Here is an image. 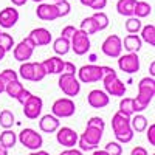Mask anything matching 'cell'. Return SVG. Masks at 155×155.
Returning <instances> with one entry per match:
<instances>
[{"mask_svg": "<svg viewBox=\"0 0 155 155\" xmlns=\"http://www.w3.org/2000/svg\"><path fill=\"white\" fill-rule=\"evenodd\" d=\"M155 96V79L152 76H146L138 82V95L134 98L135 101V112L140 113L149 107Z\"/></svg>", "mask_w": 155, "mask_h": 155, "instance_id": "1", "label": "cell"}, {"mask_svg": "<svg viewBox=\"0 0 155 155\" xmlns=\"http://www.w3.org/2000/svg\"><path fill=\"white\" fill-rule=\"evenodd\" d=\"M112 129L116 141L121 144H127L134 140L135 132L130 127V116H126L121 112H116L112 116Z\"/></svg>", "mask_w": 155, "mask_h": 155, "instance_id": "2", "label": "cell"}, {"mask_svg": "<svg viewBox=\"0 0 155 155\" xmlns=\"http://www.w3.org/2000/svg\"><path fill=\"white\" fill-rule=\"evenodd\" d=\"M102 129H98V127H92V126H87L84 134H81L78 137V146H79L81 150H95L101 140H102Z\"/></svg>", "mask_w": 155, "mask_h": 155, "instance_id": "3", "label": "cell"}, {"mask_svg": "<svg viewBox=\"0 0 155 155\" xmlns=\"http://www.w3.org/2000/svg\"><path fill=\"white\" fill-rule=\"evenodd\" d=\"M102 84H104V92L109 95V96H118V98H123L127 92L126 88V84L118 78L115 70H112L110 73L102 76Z\"/></svg>", "mask_w": 155, "mask_h": 155, "instance_id": "4", "label": "cell"}, {"mask_svg": "<svg viewBox=\"0 0 155 155\" xmlns=\"http://www.w3.org/2000/svg\"><path fill=\"white\" fill-rule=\"evenodd\" d=\"M58 84H59V88L62 90V93L65 96H68V98H74L81 92V82H79L76 74L61 73Z\"/></svg>", "mask_w": 155, "mask_h": 155, "instance_id": "5", "label": "cell"}, {"mask_svg": "<svg viewBox=\"0 0 155 155\" xmlns=\"http://www.w3.org/2000/svg\"><path fill=\"white\" fill-rule=\"evenodd\" d=\"M76 73H78V79H79V82H84V84L99 82L102 79V76H104L102 65H95V64L82 65L79 70H76Z\"/></svg>", "mask_w": 155, "mask_h": 155, "instance_id": "6", "label": "cell"}, {"mask_svg": "<svg viewBox=\"0 0 155 155\" xmlns=\"http://www.w3.org/2000/svg\"><path fill=\"white\" fill-rule=\"evenodd\" d=\"M17 140L20 141V144L23 147H27L30 150H37L44 146V138L41 134H37L34 129H30V127H25L23 130L19 134Z\"/></svg>", "mask_w": 155, "mask_h": 155, "instance_id": "7", "label": "cell"}, {"mask_svg": "<svg viewBox=\"0 0 155 155\" xmlns=\"http://www.w3.org/2000/svg\"><path fill=\"white\" fill-rule=\"evenodd\" d=\"M92 42H90V36L85 34L81 30H74L73 36L70 37V48L74 51V54L78 56H84L90 51Z\"/></svg>", "mask_w": 155, "mask_h": 155, "instance_id": "8", "label": "cell"}, {"mask_svg": "<svg viewBox=\"0 0 155 155\" xmlns=\"http://www.w3.org/2000/svg\"><path fill=\"white\" fill-rule=\"evenodd\" d=\"M76 112V104L71 98H59L51 106V113L58 118H70Z\"/></svg>", "mask_w": 155, "mask_h": 155, "instance_id": "9", "label": "cell"}, {"mask_svg": "<svg viewBox=\"0 0 155 155\" xmlns=\"http://www.w3.org/2000/svg\"><path fill=\"white\" fill-rule=\"evenodd\" d=\"M34 42L31 41V37H25L23 41H20L17 45H14L12 48V54H14V59L19 61V62H27L31 59L33 53H34Z\"/></svg>", "mask_w": 155, "mask_h": 155, "instance_id": "10", "label": "cell"}, {"mask_svg": "<svg viewBox=\"0 0 155 155\" xmlns=\"http://www.w3.org/2000/svg\"><path fill=\"white\" fill-rule=\"evenodd\" d=\"M101 51L107 58H118L123 53V39L116 34L107 36L101 45Z\"/></svg>", "mask_w": 155, "mask_h": 155, "instance_id": "11", "label": "cell"}, {"mask_svg": "<svg viewBox=\"0 0 155 155\" xmlns=\"http://www.w3.org/2000/svg\"><path fill=\"white\" fill-rule=\"evenodd\" d=\"M23 115L27 116L28 120H37L42 113V109H44V101L42 98L39 96H34L33 93L30 95V98L23 102Z\"/></svg>", "mask_w": 155, "mask_h": 155, "instance_id": "12", "label": "cell"}, {"mask_svg": "<svg viewBox=\"0 0 155 155\" xmlns=\"http://www.w3.org/2000/svg\"><path fill=\"white\" fill-rule=\"evenodd\" d=\"M118 67L124 73H137L140 70V58L138 53H127V54H120L118 58Z\"/></svg>", "mask_w": 155, "mask_h": 155, "instance_id": "13", "label": "cell"}, {"mask_svg": "<svg viewBox=\"0 0 155 155\" xmlns=\"http://www.w3.org/2000/svg\"><path fill=\"white\" fill-rule=\"evenodd\" d=\"M56 132H58V134H56V141H58L61 146L67 147V149L76 146L78 137H79V135H78L71 127H59Z\"/></svg>", "mask_w": 155, "mask_h": 155, "instance_id": "14", "label": "cell"}, {"mask_svg": "<svg viewBox=\"0 0 155 155\" xmlns=\"http://www.w3.org/2000/svg\"><path fill=\"white\" fill-rule=\"evenodd\" d=\"M87 102L90 107L93 109H104L109 106L110 102V96L104 92V90H99V88H95L92 90V92L88 93L87 96Z\"/></svg>", "mask_w": 155, "mask_h": 155, "instance_id": "15", "label": "cell"}, {"mask_svg": "<svg viewBox=\"0 0 155 155\" xmlns=\"http://www.w3.org/2000/svg\"><path fill=\"white\" fill-rule=\"evenodd\" d=\"M36 16L44 20V22H53L56 19H59V11L56 8L54 3H44L41 2L36 9Z\"/></svg>", "mask_w": 155, "mask_h": 155, "instance_id": "16", "label": "cell"}, {"mask_svg": "<svg viewBox=\"0 0 155 155\" xmlns=\"http://www.w3.org/2000/svg\"><path fill=\"white\" fill-rule=\"evenodd\" d=\"M19 17H20V14L14 6L3 8L0 11V27L5 30H9L19 22Z\"/></svg>", "mask_w": 155, "mask_h": 155, "instance_id": "17", "label": "cell"}, {"mask_svg": "<svg viewBox=\"0 0 155 155\" xmlns=\"http://www.w3.org/2000/svg\"><path fill=\"white\" fill-rule=\"evenodd\" d=\"M30 37L31 41L34 42L36 47H45V45H50V42L53 41V36H51V33L47 30V28H34L31 33H30Z\"/></svg>", "mask_w": 155, "mask_h": 155, "instance_id": "18", "label": "cell"}, {"mask_svg": "<svg viewBox=\"0 0 155 155\" xmlns=\"http://www.w3.org/2000/svg\"><path fill=\"white\" fill-rule=\"evenodd\" d=\"M61 127V121L58 116H54L53 113H48V115H44L41 121H39V129L45 134H54L58 129Z\"/></svg>", "mask_w": 155, "mask_h": 155, "instance_id": "19", "label": "cell"}, {"mask_svg": "<svg viewBox=\"0 0 155 155\" xmlns=\"http://www.w3.org/2000/svg\"><path fill=\"white\" fill-rule=\"evenodd\" d=\"M42 65H44L47 74H61V73L64 71V61H62L58 54L45 59V61L42 62Z\"/></svg>", "mask_w": 155, "mask_h": 155, "instance_id": "20", "label": "cell"}, {"mask_svg": "<svg viewBox=\"0 0 155 155\" xmlns=\"http://www.w3.org/2000/svg\"><path fill=\"white\" fill-rule=\"evenodd\" d=\"M143 47V41L138 34H127L123 41V48L127 53H138Z\"/></svg>", "mask_w": 155, "mask_h": 155, "instance_id": "21", "label": "cell"}, {"mask_svg": "<svg viewBox=\"0 0 155 155\" xmlns=\"http://www.w3.org/2000/svg\"><path fill=\"white\" fill-rule=\"evenodd\" d=\"M149 126L147 123V118L144 115H140V113H134L130 116V127H132V130L134 132H144L146 130V127Z\"/></svg>", "mask_w": 155, "mask_h": 155, "instance_id": "22", "label": "cell"}, {"mask_svg": "<svg viewBox=\"0 0 155 155\" xmlns=\"http://www.w3.org/2000/svg\"><path fill=\"white\" fill-rule=\"evenodd\" d=\"M135 2L137 0H118V2H116V11H118V14H121L124 17L134 16Z\"/></svg>", "mask_w": 155, "mask_h": 155, "instance_id": "23", "label": "cell"}, {"mask_svg": "<svg viewBox=\"0 0 155 155\" xmlns=\"http://www.w3.org/2000/svg\"><path fill=\"white\" fill-rule=\"evenodd\" d=\"M152 14V6L147 2H143V0H137L135 6H134V16L138 19H144L147 16Z\"/></svg>", "mask_w": 155, "mask_h": 155, "instance_id": "24", "label": "cell"}, {"mask_svg": "<svg viewBox=\"0 0 155 155\" xmlns=\"http://www.w3.org/2000/svg\"><path fill=\"white\" fill-rule=\"evenodd\" d=\"M53 50H54V53L58 54V56H65L68 51L71 50L70 48V39H67V37H58L56 41L53 42Z\"/></svg>", "mask_w": 155, "mask_h": 155, "instance_id": "25", "label": "cell"}, {"mask_svg": "<svg viewBox=\"0 0 155 155\" xmlns=\"http://www.w3.org/2000/svg\"><path fill=\"white\" fill-rule=\"evenodd\" d=\"M17 143V135L11 130V129H5V130L0 134V144L5 146L6 149L14 147Z\"/></svg>", "mask_w": 155, "mask_h": 155, "instance_id": "26", "label": "cell"}, {"mask_svg": "<svg viewBox=\"0 0 155 155\" xmlns=\"http://www.w3.org/2000/svg\"><path fill=\"white\" fill-rule=\"evenodd\" d=\"M118 112H121L126 116H132L134 113H137L135 112V101H134V98H124L123 96V99L120 101Z\"/></svg>", "mask_w": 155, "mask_h": 155, "instance_id": "27", "label": "cell"}, {"mask_svg": "<svg viewBox=\"0 0 155 155\" xmlns=\"http://www.w3.org/2000/svg\"><path fill=\"white\" fill-rule=\"evenodd\" d=\"M19 76L25 81H33L34 79V64L30 61L22 62V65L19 68Z\"/></svg>", "mask_w": 155, "mask_h": 155, "instance_id": "28", "label": "cell"}, {"mask_svg": "<svg viewBox=\"0 0 155 155\" xmlns=\"http://www.w3.org/2000/svg\"><path fill=\"white\" fill-rule=\"evenodd\" d=\"M79 30H81V31H84V33H85V34H88V36L96 34V33L99 31V30H98V25H96V22H95V19H93L92 16L82 19Z\"/></svg>", "mask_w": 155, "mask_h": 155, "instance_id": "29", "label": "cell"}, {"mask_svg": "<svg viewBox=\"0 0 155 155\" xmlns=\"http://www.w3.org/2000/svg\"><path fill=\"white\" fill-rule=\"evenodd\" d=\"M141 41L147 42L150 47L155 45V27L150 23V25H146V27H141Z\"/></svg>", "mask_w": 155, "mask_h": 155, "instance_id": "30", "label": "cell"}, {"mask_svg": "<svg viewBox=\"0 0 155 155\" xmlns=\"http://www.w3.org/2000/svg\"><path fill=\"white\" fill-rule=\"evenodd\" d=\"M124 27H126V31L129 34H138L141 27H143V23H141V19H138L135 16H130V17H127Z\"/></svg>", "mask_w": 155, "mask_h": 155, "instance_id": "31", "label": "cell"}, {"mask_svg": "<svg viewBox=\"0 0 155 155\" xmlns=\"http://www.w3.org/2000/svg\"><path fill=\"white\" fill-rule=\"evenodd\" d=\"M25 87L20 84V81L19 79H16V81H11V82H8L6 84V87H5V92L8 93V96H11V98H17L20 93H22V90H23Z\"/></svg>", "mask_w": 155, "mask_h": 155, "instance_id": "32", "label": "cell"}, {"mask_svg": "<svg viewBox=\"0 0 155 155\" xmlns=\"http://www.w3.org/2000/svg\"><path fill=\"white\" fill-rule=\"evenodd\" d=\"M0 126L3 129H11L14 126V113L11 110L5 109V110L0 112Z\"/></svg>", "mask_w": 155, "mask_h": 155, "instance_id": "33", "label": "cell"}, {"mask_svg": "<svg viewBox=\"0 0 155 155\" xmlns=\"http://www.w3.org/2000/svg\"><path fill=\"white\" fill-rule=\"evenodd\" d=\"M93 19H95V22H96V25H98V30L99 31H102V30H106L107 27H109V16L106 14L104 11H95V14L92 16Z\"/></svg>", "mask_w": 155, "mask_h": 155, "instance_id": "34", "label": "cell"}, {"mask_svg": "<svg viewBox=\"0 0 155 155\" xmlns=\"http://www.w3.org/2000/svg\"><path fill=\"white\" fill-rule=\"evenodd\" d=\"M0 47H3L6 53L11 51L14 48V39H12V36L8 33H0Z\"/></svg>", "mask_w": 155, "mask_h": 155, "instance_id": "35", "label": "cell"}, {"mask_svg": "<svg viewBox=\"0 0 155 155\" xmlns=\"http://www.w3.org/2000/svg\"><path fill=\"white\" fill-rule=\"evenodd\" d=\"M58 11H59V17H65L70 14V11H71V5L68 0H58V2H54Z\"/></svg>", "mask_w": 155, "mask_h": 155, "instance_id": "36", "label": "cell"}, {"mask_svg": "<svg viewBox=\"0 0 155 155\" xmlns=\"http://www.w3.org/2000/svg\"><path fill=\"white\" fill-rule=\"evenodd\" d=\"M81 3L95 11H101L107 6V0H81Z\"/></svg>", "mask_w": 155, "mask_h": 155, "instance_id": "37", "label": "cell"}, {"mask_svg": "<svg viewBox=\"0 0 155 155\" xmlns=\"http://www.w3.org/2000/svg\"><path fill=\"white\" fill-rule=\"evenodd\" d=\"M104 150L109 155H121L123 153V146H121V143H118V141H110V143L106 144Z\"/></svg>", "mask_w": 155, "mask_h": 155, "instance_id": "38", "label": "cell"}, {"mask_svg": "<svg viewBox=\"0 0 155 155\" xmlns=\"http://www.w3.org/2000/svg\"><path fill=\"white\" fill-rule=\"evenodd\" d=\"M33 64H34V79H33V82H39L47 76V71L42 65V62H33Z\"/></svg>", "mask_w": 155, "mask_h": 155, "instance_id": "39", "label": "cell"}, {"mask_svg": "<svg viewBox=\"0 0 155 155\" xmlns=\"http://www.w3.org/2000/svg\"><path fill=\"white\" fill-rule=\"evenodd\" d=\"M0 76L3 78V81L8 84V82H11V81H16V79H19V73L17 71H14L12 68H6V70H3L2 73H0Z\"/></svg>", "mask_w": 155, "mask_h": 155, "instance_id": "40", "label": "cell"}, {"mask_svg": "<svg viewBox=\"0 0 155 155\" xmlns=\"http://www.w3.org/2000/svg\"><path fill=\"white\" fill-rule=\"evenodd\" d=\"M87 126H92V127H98V129H106V121L101 118V116H92L88 121H87Z\"/></svg>", "mask_w": 155, "mask_h": 155, "instance_id": "41", "label": "cell"}, {"mask_svg": "<svg viewBox=\"0 0 155 155\" xmlns=\"http://www.w3.org/2000/svg\"><path fill=\"white\" fill-rule=\"evenodd\" d=\"M146 130H147V140H149L150 146H155V124L147 126Z\"/></svg>", "mask_w": 155, "mask_h": 155, "instance_id": "42", "label": "cell"}, {"mask_svg": "<svg viewBox=\"0 0 155 155\" xmlns=\"http://www.w3.org/2000/svg\"><path fill=\"white\" fill-rule=\"evenodd\" d=\"M76 65L73 62H64V71L62 73H70V74H76Z\"/></svg>", "mask_w": 155, "mask_h": 155, "instance_id": "43", "label": "cell"}, {"mask_svg": "<svg viewBox=\"0 0 155 155\" xmlns=\"http://www.w3.org/2000/svg\"><path fill=\"white\" fill-rule=\"evenodd\" d=\"M74 30H76L74 27H71V25H67V27H65V28H64V30H62V33H61V36H62V37H67V39H70V37L73 36V33H74Z\"/></svg>", "mask_w": 155, "mask_h": 155, "instance_id": "44", "label": "cell"}, {"mask_svg": "<svg viewBox=\"0 0 155 155\" xmlns=\"http://www.w3.org/2000/svg\"><path fill=\"white\" fill-rule=\"evenodd\" d=\"M30 95H31V92H28V90H25V88H23V90H22V93H20V95H19L16 99L20 102V104H23V102L30 98Z\"/></svg>", "mask_w": 155, "mask_h": 155, "instance_id": "45", "label": "cell"}, {"mask_svg": "<svg viewBox=\"0 0 155 155\" xmlns=\"http://www.w3.org/2000/svg\"><path fill=\"white\" fill-rule=\"evenodd\" d=\"M130 155H149V153H147V150H146L144 147H141V146H137V147H134V149H132Z\"/></svg>", "mask_w": 155, "mask_h": 155, "instance_id": "46", "label": "cell"}, {"mask_svg": "<svg viewBox=\"0 0 155 155\" xmlns=\"http://www.w3.org/2000/svg\"><path fill=\"white\" fill-rule=\"evenodd\" d=\"M67 155H82V150L79 149H74V147H70V149H67Z\"/></svg>", "mask_w": 155, "mask_h": 155, "instance_id": "47", "label": "cell"}, {"mask_svg": "<svg viewBox=\"0 0 155 155\" xmlns=\"http://www.w3.org/2000/svg\"><path fill=\"white\" fill-rule=\"evenodd\" d=\"M28 155H50L47 150H42V149H37V150H33L31 153H28Z\"/></svg>", "mask_w": 155, "mask_h": 155, "instance_id": "48", "label": "cell"}, {"mask_svg": "<svg viewBox=\"0 0 155 155\" xmlns=\"http://www.w3.org/2000/svg\"><path fill=\"white\" fill-rule=\"evenodd\" d=\"M11 2H12V5H14V6H23L25 3L28 2V0H11Z\"/></svg>", "mask_w": 155, "mask_h": 155, "instance_id": "49", "label": "cell"}, {"mask_svg": "<svg viewBox=\"0 0 155 155\" xmlns=\"http://www.w3.org/2000/svg\"><path fill=\"white\" fill-rule=\"evenodd\" d=\"M5 87H6V82L3 81V78L0 76V95H2V93L5 92Z\"/></svg>", "mask_w": 155, "mask_h": 155, "instance_id": "50", "label": "cell"}, {"mask_svg": "<svg viewBox=\"0 0 155 155\" xmlns=\"http://www.w3.org/2000/svg\"><path fill=\"white\" fill-rule=\"evenodd\" d=\"M149 73H150V76H152V78L155 76V62H152V64H150V68H149Z\"/></svg>", "mask_w": 155, "mask_h": 155, "instance_id": "51", "label": "cell"}, {"mask_svg": "<svg viewBox=\"0 0 155 155\" xmlns=\"http://www.w3.org/2000/svg\"><path fill=\"white\" fill-rule=\"evenodd\" d=\"M0 155H8V149L2 144H0Z\"/></svg>", "mask_w": 155, "mask_h": 155, "instance_id": "52", "label": "cell"}, {"mask_svg": "<svg viewBox=\"0 0 155 155\" xmlns=\"http://www.w3.org/2000/svg\"><path fill=\"white\" fill-rule=\"evenodd\" d=\"M5 54H6L5 48H3V47H0V61H2V59H5Z\"/></svg>", "mask_w": 155, "mask_h": 155, "instance_id": "53", "label": "cell"}, {"mask_svg": "<svg viewBox=\"0 0 155 155\" xmlns=\"http://www.w3.org/2000/svg\"><path fill=\"white\" fill-rule=\"evenodd\" d=\"M92 155H109V153H107L106 150H95Z\"/></svg>", "mask_w": 155, "mask_h": 155, "instance_id": "54", "label": "cell"}, {"mask_svg": "<svg viewBox=\"0 0 155 155\" xmlns=\"http://www.w3.org/2000/svg\"><path fill=\"white\" fill-rule=\"evenodd\" d=\"M58 155H67V150H64V152H61V153H58Z\"/></svg>", "mask_w": 155, "mask_h": 155, "instance_id": "55", "label": "cell"}, {"mask_svg": "<svg viewBox=\"0 0 155 155\" xmlns=\"http://www.w3.org/2000/svg\"><path fill=\"white\" fill-rule=\"evenodd\" d=\"M33 2H36V3H41V2H44V0H33Z\"/></svg>", "mask_w": 155, "mask_h": 155, "instance_id": "56", "label": "cell"}, {"mask_svg": "<svg viewBox=\"0 0 155 155\" xmlns=\"http://www.w3.org/2000/svg\"><path fill=\"white\" fill-rule=\"evenodd\" d=\"M54 2H58V0H54Z\"/></svg>", "mask_w": 155, "mask_h": 155, "instance_id": "57", "label": "cell"}, {"mask_svg": "<svg viewBox=\"0 0 155 155\" xmlns=\"http://www.w3.org/2000/svg\"><path fill=\"white\" fill-rule=\"evenodd\" d=\"M0 33H2V31H0Z\"/></svg>", "mask_w": 155, "mask_h": 155, "instance_id": "58", "label": "cell"}]
</instances>
